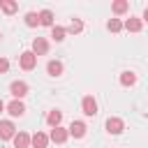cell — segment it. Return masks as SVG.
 Returning <instances> with one entry per match:
<instances>
[{
  "label": "cell",
  "instance_id": "15",
  "mask_svg": "<svg viewBox=\"0 0 148 148\" xmlns=\"http://www.w3.org/2000/svg\"><path fill=\"white\" fill-rule=\"evenodd\" d=\"M46 72H49L51 76H60V74H62V62H60V60H49Z\"/></svg>",
  "mask_w": 148,
  "mask_h": 148
},
{
  "label": "cell",
  "instance_id": "24",
  "mask_svg": "<svg viewBox=\"0 0 148 148\" xmlns=\"http://www.w3.org/2000/svg\"><path fill=\"white\" fill-rule=\"evenodd\" d=\"M143 21H148V7L143 9Z\"/></svg>",
  "mask_w": 148,
  "mask_h": 148
},
{
  "label": "cell",
  "instance_id": "9",
  "mask_svg": "<svg viewBox=\"0 0 148 148\" xmlns=\"http://www.w3.org/2000/svg\"><path fill=\"white\" fill-rule=\"evenodd\" d=\"M67 136H69V130H65V127H53L49 139H51L53 143H65V141H67Z\"/></svg>",
  "mask_w": 148,
  "mask_h": 148
},
{
  "label": "cell",
  "instance_id": "20",
  "mask_svg": "<svg viewBox=\"0 0 148 148\" xmlns=\"http://www.w3.org/2000/svg\"><path fill=\"white\" fill-rule=\"evenodd\" d=\"M120 83L123 86H134L136 83V74L134 72H123L120 74Z\"/></svg>",
  "mask_w": 148,
  "mask_h": 148
},
{
  "label": "cell",
  "instance_id": "18",
  "mask_svg": "<svg viewBox=\"0 0 148 148\" xmlns=\"http://www.w3.org/2000/svg\"><path fill=\"white\" fill-rule=\"evenodd\" d=\"M0 9H2L5 14H14V12L18 9V5L12 2V0H0Z\"/></svg>",
  "mask_w": 148,
  "mask_h": 148
},
{
  "label": "cell",
  "instance_id": "12",
  "mask_svg": "<svg viewBox=\"0 0 148 148\" xmlns=\"http://www.w3.org/2000/svg\"><path fill=\"white\" fill-rule=\"evenodd\" d=\"M46 123H49L51 127H60V123H62V111H58V109L49 111V116H46Z\"/></svg>",
  "mask_w": 148,
  "mask_h": 148
},
{
  "label": "cell",
  "instance_id": "19",
  "mask_svg": "<svg viewBox=\"0 0 148 148\" xmlns=\"http://www.w3.org/2000/svg\"><path fill=\"white\" fill-rule=\"evenodd\" d=\"M123 28H125V23L120 18H109V23H106V30H111V32H120Z\"/></svg>",
  "mask_w": 148,
  "mask_h": 148
},
{
  "label": "cell",
  "instance_id": "26",
  "mask_svg": "<svg viewBox=\"0 0 148 148\" xmlns=\"http://www.w3.org/2000/svg\"><path fill=\"white\" fill-rule=\"evenodd\" d=\"M0 37H2V32H0Z\"/></svg>",
  "mask_w": 148,
  "mask_h": 148
},
{
  "label": "cell",
  "instance_id": "21",
  "mask_svg": "<svg viewBox=\"0 0 148 148\" xmlns=\"http://www.w3.org/2000/svg\"><path fill=\"white\" fill-rule=\"evenodd\" d=\"M25 25H28V28H35V25H39V14H35V12H28V14H25Z\"/></svg>",
  "mask_w": 148,
  "mask_h": 148
},
{
  "label": "cell",
  "instance_id": "23",
  "mask_svg": "<svg viewBox=\"0 0 148 148\" xmlns=\"http://www.w3.org/2000/svg\"><path fill=\"white\" fill-rule=\"evenodd\" d=\"M7 69H9V60L7 58H0V74H5Z\"/></svg>",
  "mask_w": 148,
  "mask_h": 148
},
{
  "label": "cell",
  "instance_id": "22",
  "mask_svg": "<svg viewBox=\"0 0 148 148\" xmlns=\"http://www.w3.org/2000/svg\"><path fill=\"white\" fill-rule=\"evenodd\" d=\"M83 30V21L81 18H74L72 23H69V28H67V32H72V35H79Z\"/></svg>",
  "mask_w": 148,
  "mask_h": 148
},
{
  "label": "cell",
  "instance_id": "25",
  "mask_svg": "<svg viewBox=\"0 0 148 148\" xmlns=\"http://www.w3.org/2000/svg\"><path fill=\"white\" fill-rule=\"evenodd\" d=\"M2 109H5V102H2V99H0V111H2Z\"/></svg>",
  "mask_w": 148,
  "mask_h": 148
},
{
  "label": "cell",
  "instance_id": "5",
  "mask_svg": "<svg viewBox=\"0 0 148 148\" xmlns=\"http://www.w3.org/2000/svg\"><path fill=\"white\" fill-rule=\"evenodd\" d=\"M32 53L35 56H46L49 53V42L44 37H35L32 39Z\"/></svg>",
  "mask_w": 148,
  "mask_h": 148
},
{
  "label": "cell",
  "instance_id": "2",
  "mask_svg": "<svg viewBox=\"0 0 148 148\" xmlns=\"http://www.w3.org/2000/svg\"><path fill=\"white\" fill-rule=\"evenodd\" d=\"M16 136V127L12 120H0V141H7V139H14Z\"/></svg>",
  "mask_w": 148,
  "mask_h": 148
},
{
  "label": "cell",
  "instance_id": "13",
  "mask_svg": "<svg viewBox=\"0 0 148 148\" xmlns=\"http://www.w3.org/2000/svg\"><path fill=\"white\" fill-rule=\"evenodd\" d=\"M39 25L53 28V12H51V9H42V12H39Z\"/></svg>",
  "mask_w": 148,
  "mask_h": 148
},
{
  "label": "cell",
  "instance_id": "6",
  "mask_svg": "<svg viewBox=\"0 0 148 148\" xmlns=\"http://www.w3.org/2000/svg\"><path fill=\"white\" fill-rule=\"evenodd\" d=\"M12 141H14V148H30L32 136H30L28 132H16V136H14Z\"/></svg>",
  "mask_w": 148,
  "mask_h": 148
},
{
  "label": "cell",
  "instance_id": "4",
  "mask_svg": "<svg viewBox=\"0 0 148 148\" xmlns=\"http://www.w3.org/2000/svg\"><path fill=\"white\" fill-rule=\"evenodd\" d=\"M81 109H83L86 116H95V113H97V102H95V97H92V95H86V97L81 99Z\"/></svg>",
  "mask_w": 148,
  "mask_h": 148
},
{
  "label": "cell",
  "instance_id": "16",
  "mask_svg": "<svg viewBox=\"0 0 148 148\" xmlns=\"http://www.w3.org/2000/svg\"><path fill=\"white\" fill-rule=\"evenodd\" d=\"M65 35H67V28H62V25H53V28H51V37H53L56 42H62Z\"/></svg>",
  "mask_w": 148,
  "mask_h": 148
},
{
  "label": "cell",
  "instance_id": "14",
  "mask_svg": "<svg viewBox=\"0 0 148 148\" xmlns=\"http://www.w3.org/2000/svg\"><path fill=\"white\" fill-rule=\"evenodd\" d=\"M141 18H136V16H130L127 21H125V30H130V32H139L141 30Z\"/></svg>",
  "mask_w": 148,
  "mask_h": 148
},
{
  "label": "cell",
  "instance_id": "7",
  "mask_svg": "<svg viewBox=\"0 0 148 148\" xmlns=\"http://www.w3.org/2000/svg\"><path fill=\"white\" fill-rule=\"evenodd\" d=\"M123 130H125V123H123L120 118H116V116H113V118H109V120H106V132H109V134H120Z\"/></svg>",
  "mask_w": 148,
  "mask_h": 148
},
{
  "label": "cell",
  "instance_id": "3",
  "mask_svg": "<svg viewBox=\"0 0 148 148\" xmlns=\"http://www.w3.org/2000/svg\"><path fill=\"white\" fill-rule=\"evenodd\" d=\"M9 92L14 95V99H21V97L28 95V83H25V81H14V83L9 86Z\"/></svg>",
  "mask_w": 148,
  "mask_h": 148
},
{
  "label": "cell",
  "instance_id": "10",
  "mask_svg": "<svg viewBox=\"0 0 148 148\" xmlns=\"http://www.w3.org/2000/svg\"><path fill=\"white\" fill-rule=\"evenodd\" d=\"M7 113H9V116H14V118L23 116V113H25V106H23V102H21V99H14V102H9V104H7Z\"/></svg>",
  "mask_w": 148,
  "mask_h": 148
},
{
  "label": "cell",
  "instance_id": "1",
  "mask_svg": "<svg viewBox=\"0 0 148 148\" xmlns=\"http://www.w3.org/2000/svg\"><path fill=\"white\" fill-rule=\"evenodd\" d=\"M18 65H21V69L30 72V69H35V67H37V56H35L32 51H23V53H21V58H18Z\"/></svg>",
  "mask_w": 148,
  "mask_h": 148
},
{
  "label": "cell",
  "instance_id": "8",
  "mask_svg": "<svg viewBox=\"0 0 148 148\" xmlns=\"http://www.w3.org/2000/svg\"><path fill=\"white\" fill-rule=\"evenodd\" d=\"M86 123L83 120H72V125H69V136H74V139H81L83 134H86Z\"/></svg>",
  "mask_w": 148,
  "mask_h": 148
},
{
  "label": "cell",
  "instance_id": "17",
  "mask_svg": "<svg viewBox=\"0 0 148 148\" xmlns=\"http://www.w3.org/2000/svg\"><path fill=\"white\" fill-rule=\"evenodd\" d=\"M127 7H130V2H127V0H116V2L111 5L113 14H125V12H127Z\"/></svg>",
  "mask_w": 148,
  "mask_h": 148
},
{
  "label": "cell",
  "instance_id": "11",
  "mask_svg": "<svg viewBox=\"0 0 148 148\" xmlns=\"http://www.w3.org/2000/svg\"><path fill=\"white\" fill-rule=\"evenodd\" d=\"M49 141H51V139H49L44 132H35V134H32V148H46Z\"/></svg>",
  "mask_w": 148,
  "mask_h": 148
}]
</instances>
